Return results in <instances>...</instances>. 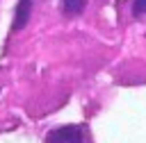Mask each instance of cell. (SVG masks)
I'll use <instances>...</instances> for the list:
<instances>
[{"label": "cell", "instance_id": "obj_4", "mask_svg": "<svg viewBox=\"0 0 146 143\" xmlns=\"http://www.w3.org/2000/svg\"><path fill=\"white\" fill-rule=\"evenodd\" d=\"M130 11L135 18H146V0H132Z\"/></svg>", "mask_w": 146, "mask_h": 143}, {"label": "cell", "instance_id": "obj_1", "mask_svg": "<svg viewBox=\"0 0 146 143\" xmlns=\"http://www.w3.org/2000/svg\"><path fill=\"white\" fill-rule=\"evenodd\" d=\"M46 143H89L87 129L80 125H66L57 127L46 136Z\"/></svg>", "mask_w": 146, "mask_h": 143}, {"label": "cell", "instance_id": "obj_3", "mask_svg": "<svg viewBox=\"0 0 146 143\" xmlns=\"http://www.w3.org/2000/svg\"><path fill=\"white\" fill-rule=\"evenodd\" d=\"M89 0H62V11L66 16H80L87 9Z\"/></svg>", "mask_w": 146, "mask_h": 143}, {"label": "cell", "instance_id": "obj_2", "mask_svg": "<svg viewBox=\"0 0 146 143\" xmlns=\"http://www.w3.org/2000/svg\"><path fill=\"white\" fill-rule=\"evenodd\" d=\"M30 11H32V0H21L16 7V20H14V32H21L27 20H30Z\"/></svg>", "mask_w": 146, "mask_h": 143}]
</instances>
